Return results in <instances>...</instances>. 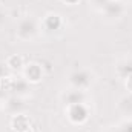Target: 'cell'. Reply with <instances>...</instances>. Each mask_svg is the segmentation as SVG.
Listing matches in <instances>:
<instances>
[{
	"label": "cell",
	"instance_id": "obj_6",
	"mask_svg": "<svg viewBox=\"0 0 132 132\" xmlns=\"http://www.w3.org/2000/svg\"><path fill=\"white\" fill-rule=\"evenodd\" d=\"M11 128L15 132H26L31 129V120L25 114H17L11 118Z\"/></svg>",
	"mask_w": 132,
	"mask_h": 132
},
{
	"label": "cell",
	"instance_id": "obj_3",
	"mask_svg": "<svg viewBox=\"0 0 132 132\" xmlns=\"http://www.w3.org/2000/svg\"><path fill=\"white\" fill-rule=\"evenodd\" d=\"M92 81H94V74L89 69H77L69 75V83L74 89L86 91L92 85Z\"/></svg>",
	"mask_w": 132,
	"mask_h": 132
},
{
	"label": "cell",
	"instance_id": "obj_10",
	"mask_svg": "<svg viewBox=\"0 0 132 132\" xmlns=\"http://www.w3.org/2000/svg\"><path fill=\"white\" fill-rule=\"evenodd\" d=\"M5 19H6V12L3 11V8H0V26L5 23Z\"/></svg>",
	"mask_w": 132,
	"mask_h": 132
},
{
	"label": "cell",
	"instance_id": "obj_1",
	"mask_svg": "<svg viewBox=\"0 0 132 132\" xmlns=\"http://www.w3.org/2000/svg\"><path fill=\"white\" fill-rule=\"evenodd\" d=\"M42 31V25L37 19H34L32 15H28V17H23L20 22H19V26H17V37L23 42H31L34 40L38 32Z\"/></svg>",
	"mask_w": 132,
	"mask_h": 132
},
{
	"label": "cell",
	"instance_id": "obj_8",
	"mask_svg": "<svg viewBox=\"0 0 132 132\" xmlns=\"http://www.w3.org/2000/svg\"><path fill=\"white\" fill-rule=\"evenodd\" d=\"M6 66L9 69H12V71H23V68H25V59L22 55H17V54L9 55L6 59Z\"/></svg>",
	"mask_w": 132,
	"mask_h": 132
},
{
	"label": "cell",
	"instance_id": "obj_4",
	"mask_svg": "<svg viewBox=\"0 0 132 132\" xmlns=\"http://www.w3.org/2000/svg\"><path fill=\"white\" fill-rule=\"evenodd\" d=\"M42 25V29L45 32H49V34H54L55 31H60L63 28V20L59 14H54V12H49L45 15V19L40 22Z\"/></svg>",
	"mask_w": 132,
	"mask_h": 132
},
{
	"label": "cell",
	"instance_id": "obj_7",
	"mask_svg": "<svg viewBox=\"0 0 132 132\" xmlns=\"http://www.w3.org/2000/svg\"><path fill=\"white\" fill-rule=\"evenodd\" d=\"M115 72L120 78H126L132 74V57H125L121 59L117 66H115Z\"/></svg>",
	"mask_w": 132,
	"mask_h": 132
},
{
	"label": "cell",
	"instance_id": "obj_5",
	"mask_svg": "<svg viewBox=\"0 0 132 132\" xmlns=\"http://www.w3.org/2000/svg\"><path fill=\"white\" fill-rule=\"evenodd\" d=\"M23 77L29 83H38L43 77V69L37 63H28L23 68Z\"/></svg>",
	"mask_w": 132,
	"mask_h": 132
},
{
	"label": "cell",
	"instance_id": "obj_9",
	"mask_svg": "<svg viewBox=\"0 0 132 132\" xmlns=\"http://www.w3.org/2000/svg\"><path fill=\"white\" fill-rule=\"evenodd\" d=\"M125 80H126V81H125V85H126V89H128V92L132 95V74L129 75V77H126Z\"/></svg>",
	"mask_w": 132,
	"mask_h": 132
},
{
	"label": "cell",
	"instance_id": "obj_11",
	"mask_svg": "<svg viewBox=\"0 0 132 132\" xmlns=\"http://www.w3.org/2000/svg\"><path fill=\"white\" fill-rule=\"evenodd\" d=\"M63 2H65V3H68L69 6H74V5H77L80 0H63Z\"/></svg>",
	"mask_w": 132,
	"mask_h": 132
},
{
	"label": "cell",
	"instance_id": "obj_12",
	"mask_svg": "<svg viewBox=\"0 0 132 132\" xmlns=\"http://www.w3.org/2000/svg\"><path fill=\"white\" fill-rule=\"evenodd\" d=\"M26 132H38V131H37V129H34V128H31L29 131H26Z\"/></svg>",
	"mask_w": 132,
	"mask_h": 132
},
{
	"label": "cell",
	"instance_id": "obj_2",
	"mask_svg": "<svg viewBox=\"0 0 132 132\" xmlns=\"http://www.w3.org/2000/svg\"><path fill=\"white\" fill-rule=\"evenodd\" d=\"M91 115V109L88 103H74L66 104V117L74 125H83Z\"/></svg>",
	"mask_w": 132,
	"mask_h": 132
}]
</instances>
